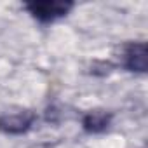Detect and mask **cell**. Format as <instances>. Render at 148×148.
<instances>
[{"mask_svg":"<svg viewBox=\"0 0 148 148\" xmlns=\"http://www.w3.org/2000/svg\"><path fill=\"white\" fill-rule=\"evenodd\" d=\"M113 113L105 108H92L82 115V129L87 134H101L110 129Z\"/></svg>","mask_w":148,"mask_h":148,"instance_id":"obj_4","label":"cell"},{"mask_svg":"<svg viewBox=\"0 0 148 148\" xmlns=\"http://www.w3.org/2000/svg\"><path fill=\"white\" fill-rule=\"evenodd\" d=\"M73 7L75 4L68 0H35L25 4V11L40 25H51L66 18Z\"/></svg>","mask_w":148,"mask_h":148,"instance_id":"obj_1","label":"cell"},{"mask_svg":"<svg viewBox=\"0 0 148 148\" xmlns=\"http://www.w3.org/2000/svg\"><path fill=\"white\" fill-rule=\"evenodd\" d=\"M120 66L132 73H146L148 70V52H146V42L136 40V42H125L120 47L119 56Z\"/></svg>","mask_w":148,"mask_h":148,"instance_id":"obj_2","label":"cell"},{"mask_svg":"<svg viewBox=\"0 0 148 148\" xmlns=\"http://www.w3.org/2000/svg\"><path fill=\"white\" fill-rule=\"evenodd\" d=\"M37 122V113L33 110H18L12 113L0 115V132L7 136L26 134Z\"/></svg>","mask_w":148,"mask_h":148,"instance_id":"obj_3","label":"cell"}]
</instances>
